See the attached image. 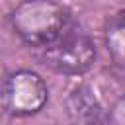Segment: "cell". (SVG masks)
Listing matches in <instances>:
<instances>
[{"label": "cell", "instance_id": "obj_1", "mask_svg": "<svg viewBox=\"0 0 125 125\" xmlns=\"http://www.w3.org/2000/svg\"><path fill=\"white\" fill-rule=\"evenodd\" d=\"M10 23L25 45L41 51L72 27L74 20L68 8L53 0H29L10 14Z\"/></svg>", "mask_w": 125, "mask_h": 125}, {"label": "cell", "instance_id": "obj_2", "mask_svg": "<svg viewBox=\"0 0 125 125\" xmlns=\"http://www.w3.org/2000/svg\"><path fill=\"white\" fill-rule=\"evenodd\" d=\"M39 59L59 74L78 76L88 72L96 61V43L76 23L68 27L55 43L41 49Z\"/></svg>", "mask_w": 125, "mask_h": 125}, {"label": "cell", "instance_id": "obj_3", "mask_svg": "<svg viewBox=\"0 0 125 125\" xmlns=\"http://www.w3.org/2000/svg\"><path fill=\"white\" fill-rule=\"evenodd\" d=\"M49 102L47 82L33 70L21 68L8 74L0 86V104L14 117H29L39 113Z\"/></svg>", "mask_w": 125, "mask_h": 125}, {"label": "cell", "instance_id": "obj_4", "mask_svg": "<svg viewBox=\"0 0 125 125\" xmlns=\"http://www.w3.org/2000/svg\"><path fill=\"white\" fill-rule=\"evenodd\" d=\"M66 111L72 125H115L88 86L74 88L66 98Z\"/></svg>", "mask_w": 125, "mask_h": 125}, {"label": "cell", "instance_id": "obj_5", "mask_svg": "<svg viewBox=\"0 0 125 125\" xmlns=\"http://www.w3.org/2000/svg\"><path fill=\"white\" fill-rule=\"evenodd\" d=\"M105 49L115 68L125 74V10L115 14L105 27Z\"/></svg>", "mask_w": 125, "mask_h": 125}, {"label": "cell", "instance_id": "obj_6", "mask_svg": "<svg viewBox=\"0 0 125 125\" xmlns=\"http://www.w3.org/2000/svg\"><path fill=\"white\" fill-rule=\"evenodd\" d=\"M21 2H29V0H21Z\"/></svg>", "mask_w": 125, "mask_h": 125}]
</instances>
